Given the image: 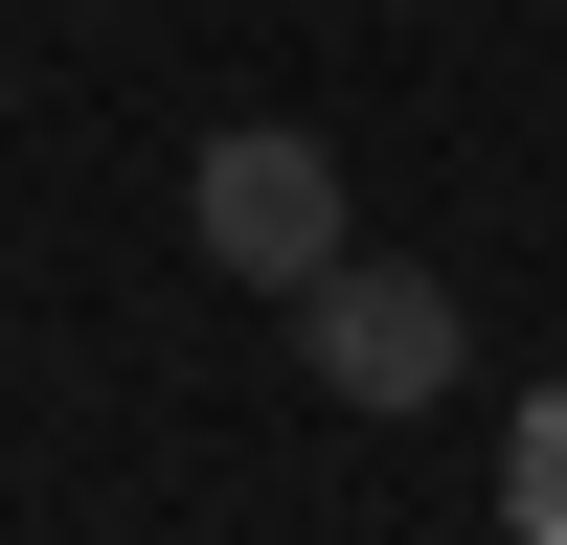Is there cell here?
Masks as SVG:
<instances>
[{
    "label": "cell",
    "instance_id": "obj_2",
    "mask_svg": "<svg viewBox=\"0 0 567 545\" xmlns=\"http://www.w3.org/2000/svg\"><path fill=\"white\" fill-rule=\"evenodd\" d=\"M454 341H477V318H454V272H409V250H341V272L296 296V363H318L341 409H432Z\"/></svg>",
    "mask_w": 567,
    "mask_h": 545
},
{
    "label": "cell",
    "instance_id": "obj_1",
    "mask_svg": "<svg viewBox=\"0 0 567 545\" xmlns=\"http://www.w3.org/2000/svg\"><path fill=\"white\" fill-rule=\"evenodd\" d=\"M182 250L250 272V296H318V272L363 250V205H341V160H318L296 114H227L205 160H182Z\"/></svg>",
    "mask_w": 567,
    "mask_h": 545
},
{
    "label": "cell",
    "instance_id": "obj_3",
    "mask_svg": "<svg viewBox=\"0 0 567 545\" xmlns=\"http://www.w3.org/2000/svg\"><path fill=\"white\" fill-rule=\"evenodd\" d=\"M499 545H567V387H523V432H499Z\"/></svg>",
    "mask_w": 567,
    "mask_h": 545
}]
</instances>
